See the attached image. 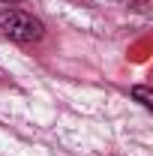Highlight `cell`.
<instances>
[{"label": "cell", "mask_w": 153, "mask_h": 156, "mask_svg": "<svg viewBox=\"0 0 153 156\" xmlns=\"http://www.w3.org/2000/svg\"><path fill=\"white\" fill-rule=\"evenodd\" d=\"M0 33H3L6 39H12V42L27 45V42H39L42 33H45V27H42V21L33 18L30 12L3 9V12H0Z\"/></svg>", "instance_id": "1"}, {"label": "cell", "mask_w": 153, "mask_h": 156, "mask_svg": "<svg viewBox=\"0 0 153 156\" xmlns=\"http://www.w3.org/2000/svg\"><path fill=\"white\" fill-rule=\"evenodd\" d=\"M132 96L138 99L141 105H147V108L153 105V93H150V87H144V84H135V87H132Z\"/></svg>", "instance_id": "2"}, {"label": "cell", "mask_w": 153, "mask_h": 156, "mask_svg": "<svg viewBox=\"0 0 153 156\" xmlns=\"http://www.w3.org/2000/svg\"><path fill=\"white\" fill-rule=\"evenodd\" d=\"M120 3H126V6H132V9H144V6H147V0H120Z\"/></svg>", "instance_id": "3"}, {"label": "cell", "mask_w": 153, "mask_h": 156, "mask_svg": "<svg viewBox=\"0 0 153 156\" xmlns=\"http://www.w3.org/2000/svg\"><path fill=\"white\" fill-rule=\"evenodd\" d=\"M0 3H6V6H12V3H21V0H0Z\"/></svg>", "instance_id": "4"}]
</instances>
